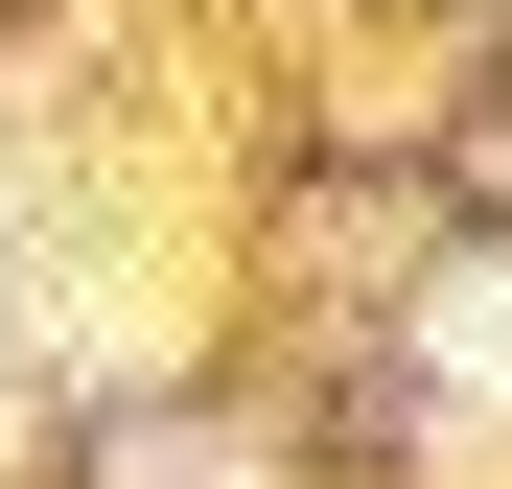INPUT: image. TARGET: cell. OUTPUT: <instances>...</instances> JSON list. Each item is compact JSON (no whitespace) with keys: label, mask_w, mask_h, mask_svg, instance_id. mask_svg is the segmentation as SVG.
<instances>
[{"label":"cell","mask_w":512,"mask_h":489,"mask_svg":"<svg viewBox=\"0 0 512 489\" xmlns=\"http://www.w3.org/2000/svg\"><path fill=\"white\" fill-rule=\"evenodd\" d=\"M443 350H466V396H512V280H466V303H443Z\"/></svg>","instance_id":"obj_1"}]
</instances>
